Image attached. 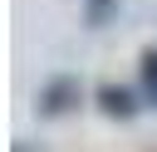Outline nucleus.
<instances>
[{
    "label": "nucleus",
    "mask_w": 157,
    "mask_h": 152,
    "mask_svg": "<svg viewBox=\"0 0 157 152\" xmlns=\"http://www.w3.org/2000/svg\"><path fill=\"white\" fill-rule=\"evenodd\" d=\"M137 93L147 108H157V44H147L137 54Z\"/></svg>",
    "instance_id": "4"
},
{
    "label": "nucleus",
    "mask_w": 157,
    "mask_h": 152,
    "mask_svg": "<svg viewBox=\"0 0 157 152\" xmlns=\"http://www.w3.org/2000/svg\"><path fill=\"white\" fill-rule=\"evenodd\" d=\"M83 103V78L78 74H49L39 88H34V113L39 118H64Z\"/></svg>",
    "instance_id": "1"
},
{
    "label": "nucleus",
    "mask_w": 157,
    "mask_h": 152,
    "mask_svg": "<svg viewBox=\"0 0 157 152\" xmlns=\"http://www.w3.org/2000/svg\"><path fill=\"white\" fill-rule=\"evenodd\" d=\"M118 10H123V0H78L83 29H108V25L118 20Z\"/></svg>",
    "instance_id": "3"
},
{
    "label": "nucleus",
    "mask_w": 157,
    "mask_h": 152,
    "mask_svg": "<svg viewBox=\"0 0 157 152\" xmlns=\"http://www.w3.org/2000/svg\"><path fill=\"white\" fill-rule=\"evenodd\" d=\"M93 103H98L103 118H118V123H132V118L147 108L132 83H98V88H93Z\"/></svg>",
    "instance_id": "2"
},
{
    "label": "nucleus",
    "mask_w": 157,
    "mask_h": 152,
    "mask_svg": "<svg viewBox=\"0 0 157 152\" xmlns=\"http://www.w3.org/2000/svg\"><path fill=\"white\" fill-rule=\"evenodd\" d=\"M10 152H44V147H34V142H29V137H20V142H15V147H10Z\"/></svg>",
    "instance_id": "5"
}]
</instances>
